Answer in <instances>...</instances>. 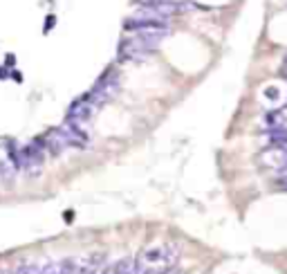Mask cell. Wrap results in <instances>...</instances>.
Here are the masks:
<instances>
[{
    "label": "cell",
    "mask_w": 287,
    "mask_h": 274,
    "mask_svg": "<svg viewBox=\"0 0 287 274\" xmlns=\"http://www.w3.org/2000/svg\"><path fill=\"white\" fill-rule=\"evenodd\" d=\"M150 52H153V50L146 48L137 36L128 38V41H123L121 45H119V56H121L123 61H144Z\"/></svg>",
    "instance_id": "7a4b0ae2"
},
{
    "label": "cell",
    "mask_w": 287,
    "mask_h": 274,
    "mask_svg": "<svg viewBox=\"0 0 287 274\" xmlns=\"http://www.w3.org/2000/svg\"><path fill=\"white\" fill-rule=\"evenodd\" d=\"M281 187H283V189L287 191V180H281Z\"/></svg>",
    "instance_id": "5bb4252c"
},
{
    "label": "cell",
    "mask_w": 287,
    "mask_h": 274,
    "mask_svg": "<svg viewBox=\"0 0 287 274\" xmlns=\"http://www.w3.org/2000/svg\"><path fill=\"white\" fill-rule=\"evenodd\" d=\"M43 144H45V151H49L52 155H61L68 148V137H65L63 128H52L45 133Z\"/></svg>",
    "instance_id": "8992f818"
},
{
    "label": "cell",
    "mask_w": 287,
    "mask_h": 274,
    "mask_svg": "<svg viewBox=\"0 0 287 274\" xmlns=\"http://www.w3.org/2000/svg\"><path fill=\"white\" fill-rule=\"evenodd\" d=\"M41 274H61V265L59 263H45V265H41Z\"/></svg>",
    "instance_id": "30bf717a"
},
{
    "label": "cell",
    "mask_w": 287,
    "mask_h": 274,
    "mask_svg": "<svg viewBox=\"0 0 287 274\" xmlns=\"http://www.w3.org/2000/svg\"><path fill=\"white\" fill-rule=\"evenodd\" d=\"M0 274H7V272H5V270H0Z\"/></svg>",
    "instance_id": "9a60e30c"
},
{
    "label": "cell",
    "mask_w": 287,
    "mask_h": 274,
    "mask_svg": "<svg viewBox=\"0 0 287 274\" xmlns=\"http://www.w3.org/2000/svg\"><path fill=\"white\" fill-rule=\"evenodd\" d=\"M9 274H41V265L36 263H23L18 268H14Z\"/></svg>",
    "instance_id": "9c48e42d"
},
{
    "label": "cell",
    "mask_w": 287,
    "mask_h": 274,
    "mask_svg": "<svg viewBox=\"0 0 287 274\" xmlns=\"http://www.w3.org/2000/svg\"><path fill=\"white\" fill-rule=\"evenodd\" d=\"M115 265H117V274H133L135 268H137V261L130 256H123V258H119Z\"/></svg>",
    "instance_id": "ba28073f"
},
{
    "label": "cell",
    "mask_w": 287,
    "mask_h": 274,
    "mask_svg": "<svg viewBox=\"0 0 287 274\" xmlns=\"http://www.w3.org/2000/svg\"><path fill=\"white\" fill-rule=\"evenodd\" d=\"M95 108H96V106L92 104L88 97H83V99L74 101V104L70 106V110H68V121H74V124L83 126L85 121H90V119H92V115H95Z\"/></svg>",
    "instance_id": "3957f363"
},
{
    "label": "cell",
    "mask_w": 287,
    "mask_h": 274,
    "mask_svg": "<svg viewBox=\"0 0 287 274\" xmlns=\"http://www.w3.org/2000/svg\"><path fill=\"white\" fill-rule=\"evenodd\" d=\"M175 274H180V272H175Z\"/></svg>",
    "instance_id": "2e32d148"
},
{
    "label": "cell",
    "mask_w": 287,
    "mask_h": 274,
    "mask_svg": "<svg viewBox=\"0 0 287 274\" xmlns=\"http://www.w3.org/2000/svg\"><path fill=\"white\" fill-rule=\"evenodd\" d=\"M99 274H117V265H115V263L106 265V268H101V272H99Z\"/></svg>",
    "instance_id": "8fae6325"
},
{
    "label": "cell",
    "mask_w": 287,
    "mask_h": 274,
    "mask_svg": "<svg viewBox=\"0 0 287 274\" xmlns=\"http://www.w3.org/2000/svg\"><path fill=\"white\" fill-rule=\"evenodd\" d=\"M281 74H283V79H287V65H285V68L281 70Z\"/></svg>",
    "instance_id": "4fadbf2b"
},
{
    "label": "cell",
    "mask_w": 287,
    "mask_h": 274,
    "mask_svg": "<svg viewBox=\"0 0 287 274\" xmlns=\"http://www.w3.org/2000/svg\"><path fill=\"white\" fill-rule=\"evenodd\" d=\"M261 164L265 166H271V169H281L287 164V146H276V144H271L269 148H265L261 153Z\"/></svg>",
    "instance_id": "5b68a950"
},
{
    "label": "cell",
    "mask_w": 287,
    "mask_h": 274,
    "mask_svg": "<svg viewBox=\"0 0 287 274\" xmlns=\"http://www.w3.org/2000/svg\"><path fill=\"white\" fill-rule=\"evenodd\" d=\"M137 2H142L146 7V5H155V2H164V0H137Z\"/></svg>",
    "instance_id": "7c38bea8"
},
{
    "label": "cell",
    "mask_w": 287,
    "mask_h": 274,
    "mask_svg": "<svg viewBox=\"0 0 287 274\" xmlns=\"http://www.w3.org/2000/svg\"><path fill=\"white\" fill-rule=\"evenodd\" d=\"M117 90H119V74L115 72V70H108L85 97H88L95 106H103L106 101H110L112 97L117 95Z\"/></svg>",
    "instance_id": "6da1fadb"
},
{
    "label": "cell",
    "mask_w": 287,
    "mask_h": 274,
    "mask_svg": "<svg viewBox=\"0 0 287 274\" xmlns=\"http://www.w3.org/2000/svg\"><path fill=\"white\" fill-rule=\"evenodd\" d=\"M168 34H170V29H142V32H135V36H137L148 50H155Z\"/></svg>",
    "instance_id": "52a82bcc"
},
{
    "label": "cell",
    "mask_w": 287,
    "mask_h": 274,
    "mask_svg": "<svg viewBox=\"0 0 287 274\" xmlns=\"http://www.w3.org/2000/svg\"><path fill=\"white\" fill-rule=\"evenodd\" d=\"M61 274H99L92 258H65L61 261Z\"/></svg>",
    "instance_id": "277c9868"
}]
</instances>
